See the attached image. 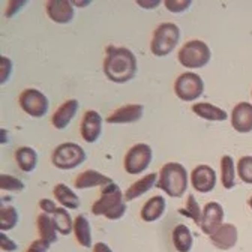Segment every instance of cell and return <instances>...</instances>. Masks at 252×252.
<instances>
[{
	"label": "cell",
	"instance_id": "6da1fadb",
	"mask_svg": "<svg viewBox=\"0 0 252 252\" xmlns=\"http://www.w3.org/2000/svg\"><path fill=\"white\" fill-rule=\"evenodd\" d=\"M137 69V57L129 48L116 45L107 47L105 57L102 62V72L110 81L116 84L129 83L131 80H134Z\"/></svg>",
	"mask_w": 252,
	"mask_h": 252
},
{
	"label": "cell",
	"instance_id": "7a4b0ae2",
	"mask_svg": "<svg viewBox=\"0 0 252 252\" xmlns=\"http://www.w3.org/2000/svg\"><path fill=\"white\" fill-rule=\"evenodd\" d=\"M92 213L94 216H105L110 220H117L126 213L125 192L113 182L101 189L99 198L92 204Z\"/></svg>",
	"mask_w": 252,
	"mask_h": 252
},
{
	"label": "cell",
	"instance_id": "3957f363",
	"mask_svg": "<svg viewBox=\"0 0 252 252\" xmlns=\"http://www.w3.org/2000/svg\"><path fill=\"white\" fill-rule=\"evenodd\" d=\"M158 177V186L171 198H180L185 195L188 185H189V174L185 165L179 162H167L159 170Z\"/></svg>",
	"mask_w": 252,
	"mask_h": 252
},
{
	"label": "cell",
	"instance_id": "277c9868",
	"mask_svg": "<svg viewBox=\"0 0 252 252\" xmlns=\"http://www.w3.org/2000/svg\"><path fill=\"white\" fill-rule=\"evenodd\" d=\"M180 27L174 23H161L152 33L150 51L156 57H165L171 54L180 41Z\"/></svg>",
	"mask_w": 252,
	"mask_h": 252
},
{
	"label": "cell",
	"instance_id": "5b68a950",
	"mask_svg": "<svg viewBox=\"0 0 252 252\" xmlns=\"http://www.w3.org/2000/svg\"><path fill=\"white\" fill-rule=\"evenodd\" d=\"M210 59H212V50L201 39H189V41H186L180 47L179 54H177L179 63L183 68H186L189 71L204 68L210 62Z\"/></svg>",
	"mask_w": 252,
	"mask_h": 252
},
{
	"label": "cell",
	"instance_id": "8992f818",
	"mask_svg": "<svg viewBox=\"0 0 252 252\" xmlns=\"http://www.w3.org/2000/svg\"><path fill=\"white\" fill-rule=\"evenodd\" d=\"M86 152L77 143H62L51 153V162L59 170H74L86 161Z\"/></svg>",
	"mask_w": 252,
	"mask_h": 252
},
{
	"label": "cell",
	"instance_id": "52a82bcc",
	"mask_svg": "<svg viewBox=\"0 0 252 252\" xmlns=\"http://www.w3.org/2000/svg\"><path fill=\"white\" fill-rule=\"evenodd\" d=\"M203 93L204 81L192 71L180 74L174 81V94L183 102H195L203 96Z\"/></svg>",
	"mask_w": 252,
	"mask_h": 252
},
{
	"label": "cell",
	"instance_id": "ba28073f",
	"mask_svg": "<svg viewBox=\"0 0 252 252\" xmlns=\"http://www.w3.org/2000/svg\"><path fill=\"white\" fill-rule=\"evenodd\" d=\"M20 108L30 117L33 119H42L48 110H50V101L47 94H44L41 90L29 87L24 89L18 96Z\"/></svg>",
	"mask_w": 252,
	"mask_h": 252
},
{
	"label": "cell",
	"instance_id": "9c48e42d",
	"mask_svg": "<svg viewBox=\"0 0 252 252\" xmlns=\"http://www.w3.org/2000/svg\"><path fill=\"white\" fill-rule=\"evenodd\" d=\"M153 159V150L146 143L134 144L125 155L123 168L128 174H141L144 173Z\"/></svg>",
	"mask_w": 252,
	"mask_h": 252
},
{
	"label": "cell",
	"instance_id": "30bf717a",
	"mask_svg": "<svg viewBox=\"0 0 252 252\" xmlns=\"http://www.w3.org/2000/svg\"><path fill=\"white\" fill-rule=\"evenodd\" d=\"M102 125H104V119L96 110H87L83 114V119L80 123L81 138L89 144L96 143L102 134Z\"/></svg>",
	"mask_w": 252,
	"mask_h": 252
},
{
	"label": "cell",
	"instance_id": "8fae6325",
	"mask_svg": "<svg viewBox=\"0 0 252 252\" xmlns=\"http://www.w3.org/2000/svg\"><path fill=\"white\" fill-rule=\"evenodd\" d=\"M224 207L222 204H219L218 201H209L203 207V216H201V222L200 228L204 234L209 237L224 224Z\"/></svg>",
	"mask_w": 252,
	"mask_h": 252
},
{
	"label": "cell",
	"instance_id": "7c38bea8",
	"mask_svg": "<svg viewBox=\"0 0 252 252\" xmlns=\"http://www.w3.org/2000/svg\"><path fill=\"white\" fill-rule=\"evenodd\" d=\"M48 18L56 24H68L75 17V6L68 0H48L45 3Z\"/></svg>",
	"mask_w": 252,
	"mask_h": 252
},
{
	"label": "cell",
	"instance_id": "4fadbf2b",
	"mask_svg": "<svg viewBox=\"0 0 252 252\" xmlns=\"http://www.w3.org/2000/svg\"><path fill=\"white\" fill-rule=\"evenodd\" d=\"M218 177L215 170L210 165H197L191 171V185L197 192L209 194L216 186Z\"/></svg>",
	"mask_w": 252,
	"mask_h": 252
},
{
	"label": "cell",
	"instance_id": "5bb4252c",
	"mask_svg": "<svg viewBox=\"0 0 252 252\" xmlns=\"http://www.w3.org/2000/svg\"><path fill=\"white\" fill-rule=\"evenodd\" d=\"M212 245L219 251H230L237 245L239 240V230L234 224L224 222L210 237Z\"/></svg>",
	"mask_w": 252,
	"mask_h": 252
},
{
	"label": "cell",
	"instance_id": "9a60e30c",
	"mask_svg": "<svg viewBox=\"0 0 252 252\" xmlns=\"http://www.w3.org/2000/svg\"><path fill=\"white\" fill-rule=\"evenodd\" d=\"M144 116V107L141 104H126L116 108L108 117L107 123L110 125H126V123H137Z\"/></svg>",
	"mask_w": 252,
	"mask_h": 252
},
{
	"label": "cell",
	"instance_id": "2e32d148",
	"mask_svg": "<svg viewBox=\"0 0 252 252\" xmlns=\"http://www.w3.org/2000/svg\"><path fill=\"white\" fill-rule=\"evenodd\" d=\"M233 129L239 134L252 132V104L251 102H239L234 105L230 114Z\"/></svg>",
	"mask_w": 252,
	"mask_h": 252
},
{
	"label": "cell",
	"instance_id": "e0dca14e",
	"mask_svg": "<svg viewBox=\"0 0 252 252\" xmlns=\"http://www.w3.org/2000/svg\"><path fill=\"white\" fill-rule=\"evenodd\" d=\"M78 107H80V104H78L77 99H66L62 105H59L56 108V111L53 113L51 125L59 131L66 129L69 126V123L74 120V117H75V114L78 111Z\"/></svg>",
	"mask_w": 252,
	"mask_h": 252
},
{
	"label": "cell",
	"instance_id": "ac0fdd59",
	"mask_svg": "<svg viewBox=\"0 0 252 252\" xmlns=\"http://www.w3.org/2000/svg\"><path fill=\"white\" fill-rule=\"evenodd\" d=\"M158 177H159L158 173H149V174H144L143 177H140L138 180H135L125 191V201L126 203L134 201V200L140 198L141 195L147 194L150 189L158 186Z\"/></svg>",
	"mask_w": 252,
	"mask_h": 252
},
{
	"label": "cell",
	"instance_id": "d6986e66",
	"mask_svg": "<svg viewBox=\"0 0 252 252\" xmlns=\"http://www.w3.org/2000/svg\"><path fill=\"white\" fill-rule=\"evenodd\" d=\"M114 180L111 177H108L107 174L96 171V170H86L83 173H80L75 180H74V186L77 189H92V188H104L110 183H113Z\"/></svg>",
	"mask_w": 252,
	"mask_h": 252
},
{
	"label": "cell",
	"instance_id": "ffe728a7",
	"mask_svg": "<svg viewBox=\"0 0 252 252\" xmlns=\"http://www.w3.org/2000/svg\"><path fill=\"white\" fill-rule=\"evenodd\" d=\"M165 209H167V200L162 195H155L143 204L140 218L144 222H155V220L162 218Z\"/></svg>",
	"mask_w": 252,
	"mask_h": 252
},
{
	"label": "cell",
	"instance_id": "44dd1931",
	"mask_svg": "<svg viewBox=\"0 0 252 252\" xmlns=\"http://www.w3.org/2000/svg\"><path fill=\"white\" fill-rule=\"evenodd\" d=\"M53 195L60 207H65L68 210H77L81 206L80 197L65 183H57L53 189Z\"/></svg>",
	"mask_w": 252,
	"mask_h": 252
},
{
	"label": "cell",
	"instance_id": "7402d4cb",
	"mask_svg": "<svg viewBox=\"0 0 252 252\" xmlns=\"http://www.w3.org/2000/svg\"><path fill=\"white\" fill-rule=\"evenodd\" d=\"M192 113L207 122H225L228 119V114L225 110L219 108L210 102H195L192 105Z\"/></svg>",
	"mask_w": 252,
	"mask_h": 252
},
{
	"label": "cell",
	"instance_id": "603a6c76",
	"mask_svg": "<svg viewBox=\"0 0 252 252\" xmlns=\"http://www.w3.org/2000/svg\"><path fill=\"white\" fill-rule=\"evenodd\" d=\"M14 158L18 168L24 173H32L38 167V153L30 146H20L15 150Z\"/></svg>",
	"mask_w": 252,
	"mask_h": 252
},
{
	"label": "cell",
	"instance_id": "cb8c5ba5",
	"mask_svg": "<svg viewBox=\"0 0 252 252\" xmlns=\"http://www.w3.org/2000/svg\"><path fill=\"white\" fill-rule=\"evenodd\" d=\"M220 182L222 186L230 191L236 186L237 182V164L234 162L231 155H224L220 158Z\"/></svg>",
	"mask_w": 252,
	"mask_h": 252
},
{
	"label": "cell",
	"instance_id": "d4e9b609",
	"mask_svg": "<svg viewBox=\"0 0 252 252\" xmlns=\"http://www.w3.org/2000/svg\"><path fill=\"white\" fill-rule=\"evenodd\" d=\"M74 236L80 246L83 248H93V239H92V225L90 220L86 215H78L74 219Z\"/></svg>",
	"mask_w": 252,
	"mask_h": 252
},
{
	"label": "cell",
	"instance_id": "484cf974",
	"mask_svg": "<svg viewBox=\"0 0 252 252\" xmlns=\"http://www.w3.org/2000/svg\"><path fill=\"white\" fill-rule=\"evenodd\" d=\"M173 245L177 252H191L194 246V236L185 224H179L173 230Z\"/></svg>",
	"mask_w": 252,
	"mask_h": 252
},
{
	"label": "cell",
	"instance_id": "4316f807",
	"mask_svg": "<svg viewBox=\"0 0 252 252\" xmlns=\"http://www.w3.org/2000/svg\"><path fill=\"white\" fill-rule=\"evenodd\" d=\"M36 227H38L39 239L48 242L50 245L57 242L59 233H57V230H56V225H54V220H53V216H51V215H47V213L38 215Z\"/></svg>",
	"mask_w": 252,
	"mask_h": 252
},
{
	"label": "cell",
	"instance_id": "83f0119b",
	"mask_svg": "<svg viewBox=\"0 0 252 252\" xmlns=\"http://www.w3.org/2000/svg\"><path fill=\"white\" fill-rule=\"evenodd\" d=\"M53 220H54V225L59 234L69 236L71 233H74V219L71 218V213L68 209L59 207L53 215Z\"/></svg>",
	"mask_w": 252,
	"mask_h": 252
},
{
	"label": "cell",
	"instance_id": "f1b7e54d",
	"mask_svg": "<svg viewBox=\"0 0 252 252\" xmlns=\"http://www.w3.org/2000/svg\"><path fill=\"white\" fill-rule=\"evenodd\" d=\"M18 224V212L14 206H2L0 209V233L11 231Z\"/></svg>",
	"mask_w": 252,
	"mask_h": 252
},
{
	"label": "cell",
	"instance_id": "f546056e",
	"mask_svg": "<svg viewBox=\"0 0 252 252\" xmlns=\"http://www.w3.org/2000/svg\"><path fill=\"white\" fill-rule=\"evenodd\" d=\"M182 215L191 218L194 222L200 227V222H201V216H203V207L198 204L195 195H188L186 198V203H185V207L180 210Z\"/></svg>",
	"mask_w": 252,
	"mask_h": 252
},
{
	"label": "cell",
	"instance_id": "4dcf8cb0",
	"mask_svg": "<svg viewBox=\"0 0 252 252\" xmlns=\"http://www.w3.org/2000/svg\"><path fill=\"white\" fill-rule=\"evenodd\" d=\"M237 177L243 183L252 185V156H242L237 161Z\"/></svg>",
	"mask_w": 252,
	"mask_h": 252
},
{
	"label": "cell",
	"instance_id": "1f68e13d",
	"mask_svg": "<svg viewBox=\"0 0 252 252\" xmlns=\"http://www.w3.org/2000/svg\"><path fill=\"white\" fill-rule=\"evenodd\" d=\"M0 188H2L3 191H9V192H21L26 189V185L23 180H20L15 176L2 174L0 176Z\"/></svg>",
	"mask_w": 252,
	"mask_h": 252
},
{
	"label": "cell",
	"instance_id": "d6a6232c",
	"mask_svg": "<svg viewBox=\"0 0 252 252\" xmlns=\"http://www.w3.org/2000/svg\"><path fill=\"white\" fill-rule=\"evenodd\" d=\"M164 6L173 14H182L192 6V2L191 0H165Z\"/></svg>",
	"mask_w": 252,
	"mask_h": 252
},
{
	"label": "cell",
	"instance_id": "836d02e7",
	"mask_svg": "<svg viewBox=\"0 0 252 252\" xmlns=\"http://www.w3.org/2000/svg\"><path fill=\"white\" fill-rule=\"evenodd\" d=\"M12 74V60L6 56H0V83L6 84Z\"/></svg>",
	"mask_w": 252,
	"mask_h": 252
},
{
	"label": "cell",
	"instance_id": "e575fe53",
	"mask_svg": "<svg viewBox=\"0 0 252 252\" xmlns=\"http://www.w3.org/2000/svg\"><path fill=\"white\" fill-rule=\"evenodd\" d=\"M0 248L5 252H15L18 249L17 243L11 237H8L6 233H0Z\"/></svg>",
	"mask_w": 252,
	"mask_h": 252
},
{
	"label": "cell",
	"instance_id": "d590c367",
	"mask_svg": "<svg viewBox=\"0 0 252 252\" xmlns=\"http://www.w3.org/2000/svg\"><path fill=\"white\" fill-rule=\"evenodd\" d=\"M48 251H50V243L42 239L33 240L26 249V252H48Z\"/></svg>",
	"mask_w": 252,
	"mask_h": 252
},
{
	"label": "cell",
	"instance_id": "8d00e7d4",
	"mask_svg": "<svg viewBox=\"0 0 252 252\" xmlns=\"http://www.w3.org/2000/svg\"><path fill=\"white\" fill-rule=\"evenodd\" d=\"M27 5L26 0H12V2L8 3V9H6V17L12 18L17 12H20L24 6Z\"/></svg>",
	"mask_w": 252,
	"mask_h": 252
},
{
	"label": "cell",
	"instance_id": "74e56055",
	"mask_svg": "<svg viewBox=\"0 0 252 252\" xmlns=\"http://www.w3.org/2000/svg\"><path fill=\"white\" fill-rule=\"evenodd\" d=\"M38 206H39V209L42 210V213H47V215H54V212L59 209V206L56 204V201H53V200H50V198H42V200H39V203H38Z\"/></svg>",
	"mask_w": 252,
	"mask_h": 252
},
{
	"label": "cell",
	"instance_id": "f35d334b",
	"mask_svg": "<svg viewBox=\"0 0 252 252\" xmlns=\"http://www.w3.org/2000/svg\"><path fill=\"white\" fill-rule=\"evenodd\" d=\"M161 3H164L161 0H150V2H147V0H137V5H140V8L144 9H156Z\"/></svg>",
	"mask_w": 252,
	"mask_h": 252
},
{
	"label": "cell",
	"instance_id": "ab89813d",
	"mask_svg": "<svg viewBox=\"0 0 252 252\" xmlns=\"http://www.w3.org/2000/svg\"><path fill=\"white\" fill-rule=\"evenodd\" d=\"M93 252H114L107 243L104 242H96L93 245Z\"/></svg>",
	"mask_w": 252,
	"mask_h": 252
},
{
	"label": "cell",
	"instance_id": "60d3db41",
	"mask_svg": "<svg viewBox=\"0 0 252 252\" xmlns=\"http://www.w3.org/2000/svg\"><path fill=\"white\" fill-rule=\"evenodd\" d=\"M248 206L251 207V210H252V195H251V198L248 200Z\"/></svg>",
	"mask_w": 252,
	"mask_h": 252
},
{
	"label": "cell",
	"instance_id": "b9f144b4",
	"mask_svg": "<svg viewBox=\"0 0 252 252\" xmlns=\"http://www.w3.org/2000/svg\"><path fill=\"white\" fill-rule=\"evenodd\" d=\"M251 94H252V90H251Z\"/></svg>",
	"mask_w": 252,
	"mask_h": 252
}]
</instances>
